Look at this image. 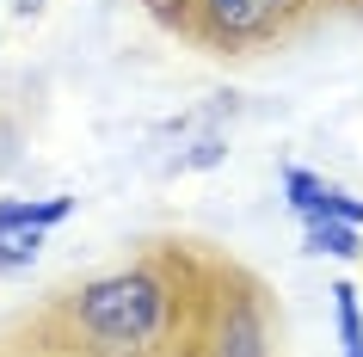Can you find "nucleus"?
Listing matches in <instances>:
<instances>
[{"instance_id": "1", "label": "nucleus", "mask_w": 363, "mask_h": 357, "mask_svg": "<svg viewBox=\"0 0 363 357\" xmlns=\"http://www.w3.org/2000/svg\"><path fill=\"white\" fill-rule=\"evenodd\" d=\"M74 326L99 351H142L167 333V283L154 271H117L74 290Z\"/></svg>"}, {"instance_id": "2", "label": "nucleus", "mask_w": 363, "mask_h": 357, "mask_svg": "<svg viewBox=\"0 0 363 357\" xmlns=\"http://www.w3.org/2000/svg\"><path fill=\"white\" fill-rule=\"evenodd\" d=\"M302 0H197V19H203V38H216V43H259Z\"/></svg>"}, {"instance_id": "3", "label": "nucleus", "mask_w": 363, "mask_h": 357, "mask_svg": "<svg viewBox=\"0 0 363 357\" xmlns=\"http://www.w3.org/2000/svg\"><path fill=\"white\" fill-rule=\"evenodd\" d=\"M216 357H271L265 320L252 302H228L222 308V333H216Z\"/></svg>"}, {"instance_id": "4", "label": "nucleus", "mask_w": 363, "mask_h": 357, "mask_svg": "<svg viewBox=\"0 0 363 357\" xmlns=\"http://www.w3.org/2000/svg\"><path fill=\"white\" fill-rule=\"evenodd\" d=\"M74 216V197H43V204H0V228H56Z\"/></svg>"}, {"instance_id": "5", "label": "nucleus", "mask_w": 363, "mask_h": 357, "mask_svg": "<svg viewBox=\"0 0 363 357\" xmlns=\"http://www.w3.org/2000/svg\"><path fill=\"white\" fill-rule=\"evenodd\" d=\"M308 253H333V259H357V222H339V216H320L308 222Z\"/></svg>"}, {"instance_id": "6", "label": "nucleus", "mask_w": 363, "mask_h": 357, "mask_svg": "<svg viewBox=\"0 0 363 357\" xmlns=\"http://www.w3.org/2000/svg\"><path fill=\"white\" fill-rule=\"evenodd\" d=\"M43 246V228H0V271H25Z\"/></svg>"}, {"instance_id": "7", "label": "nucleus", "mask_w": 363, "mask_h": 357, "mask_svg": "<svg viewBox=\"0 0 363 357\" xmlns=\"http://www.w3.org/2000/svg\"><path fill=\"white\" fill-rule=\"evenodd\" d=\"M333 302H339V339H345V357L363 351V314H357V290L351 283H333Z\"/></svg>"}, {"instance_id": "8", "label": "nucleus", "mask_w": 363, "mask_h": 357, "mask_svg": "<svg viewBox=\"0 0 363 357\" xmlns=\"http://www.w3.org/2000/svg\"><path fill=\"white\" fill-rule=\"evenodd\" d=\"M351 357H363V351H351Z\"/></svg>"}, {"instance_id": "9", "label": "nucleus", "mask_w": 363, "mask_h": 357, "mask_svg": "<svg viewBox=\"0 0 363 357\" xmlns=\"http://www.w3.org/2000/svg\"><path fill=\"white\" fill-rule=\"evenodd\" d=\"M25 6H31V0H25Z\"/></svg>"}]
</instances>
